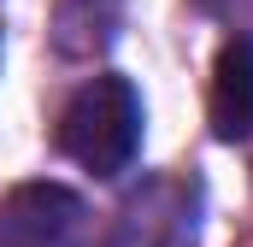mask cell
I'll list each match as a JSON object with an SVG mask.
<instances>
[{"mask_svg": "<svg viewBox=\"0 0 253 247\" xmlns=\"http://www.w3.org/2000/svg\"><path fill=\"white\" fill-rule=\"evenodd\" d=\"M53 141L88 177H124L141 153V94H135V82L118 77V71L88 77L65 100Z\"/></svg>", "mask_w": 253, "mask_h": 247, "instance_id": "6da1fadb", "label": "cell"}, {"mask_svg": "<svg viewBox=\"0 0 253 247\" xmlns=\"http://www.w3.org/2000/svg\"><path fill=\"white\" fill-rule=\"evenodd\" d=\"M0 247H88V212L59 183H24L0 200Z\"/></svg>", "mask_w": 253, "mask_h": 247, "instance_id": "7a4b0ae2", "label": "cell"}, {"mask_svg": "<svg viewBox=\"0 0 253 247\" xmlns=\"http://www.w3.org/2000/svg\"><path fill=\"white\" fill-rule=\"evenodd\" d=\"M212 135L218 141L253 135V36L224 41V53L212 65Z\"/></svg>", "mask_w": 253, "mask_h": 247, "instance_id": "3957f363", "label": "cell"}, {"mask_svg": "<svg viewBox=\"0 0 253 247\" xmlns=\"http://www.w3.org/2000/svg\"><path fill=\"white\" fill-rule=\"evenodd\" d=\"M124 0H53V47L65 59H94L112 47Z\"/></svg>", "mask_w": 253, "mask_h": 247, "instance_id": "277c9868", "label": "cell"}]
</instances>
